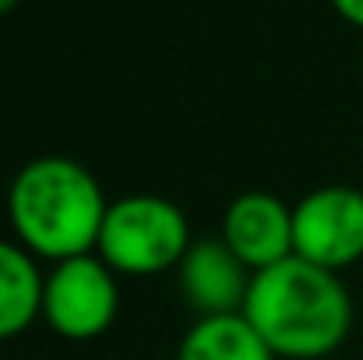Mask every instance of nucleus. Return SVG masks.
<instances>
[{"instance_id": "nucleus-11", "label": "nucleus", "mask_w": 363, "mask_h": 360, "mask_svg": "<svg viewBox=\"0 0 363 360\" xmlns=\"http://www.w3.org/2000/svg\"><path fill=\"white\" fill-rule=\"evenodd\" d=\"M18 7V0H0V14H11Z\"/></svg>"}, {"instance_id": "nucleus-1", "label": "nucleus", "mask_w": 363, "mask_h": 360, "mask_svg": "<svg viewBox=\"0 0 363 360\" xmlns=\"http://www.w3.org/2000/svg\"><path fill=\"white\" fill-rule=\"evenodd\" d=\"M240 315L275 357L289 360L328 357L353 329V300L339 272L296 254L254 272Z\"/></svg>"}, {"instance_id": "nucleus-10", "label": "nucleus", "mask_w": 363, "mask_h": 360, "mask_svg": "<svg viewBox=\"0 0 363 360\" xmlns=\"http://www.w3.org/2000/svg\"><path fill=\"white\" fill-rule=\"evenodd\" d=\"M332 7H335V14H339L342 21L363 28V0H332Z\"/></svg>"}, {"instance_id": "nucleus-3", "label": "nucleus", "mask_w": 363, "mask_h": 360, "mask_svg": "<svg viewBox=\"0 0 363 360\" xmlns=\"http://www.w3.org/2000/svg\"><path fill=\"white\" fill-rule=\"evenodd\" d=\"M191 244L187 216L169 198L127 195L110 202L96 251L117 276H159L177 268Z\"/></svg>"}, {"instance_id": "nucleus-8", "label": "nucleus", "mask_w": 363, "mask_h": 360, "mask_svg": "<svg viewBox=\"0 0 363 360\" xmlns=\"http://www.w3.org/2000/svg\"><path fill=\"white\" fill-rule=\"evenodd\" d=\"M43 283L46 276L18 240H0V343L21 336L35 318H43Z\"/></svg>"}, {"instance_id": "nucleus-5", "label": "nucleus", "mask_w": 363, "mask_h": 360, "mask_svg": "<svg viewBox=\"0 0 363 360\" xmlns=\"http://www.w3.org/2000/svg\"><path fill=\"white\" fill-rule=\"evenodd\" d=\"M293 254L339 272L363 258V191L328 184L293 205Z\"/></svg>"}, {"instance_id": "nucleus-6", "label": "nucleus", "mask_w": 363, "mask_h": 360, "mask_svg": "<svg viewBox=\"0 0 363 360\" xmlns=\"http://www.w3.org/2000/svg\"><path fill=\"white\" fill-rule=\"evenodd\" d=\"M223 244L250 272L293 258V209L268 191H243L223 212Z\"/></svg>"}, {"instance_id": "nucleus-4", "label": "nucleus", "mask_w": 363, "mask_h": 360, "mask_svg": "<svg viewBox=\"0 0 363 360\" xmlns=\"http://www.w3.org/2000/svg\"><path fill=\"white\" fill-rule=\"evenodd\" d=\"M117 272L99 254H78L50 268L43 283V318L57 336L71 343H89L117 322Z\"/></svg>"}, {"instance_id": "nucleus-9", "label": "nucleus", "mask_w": 363, "mask_h": 360, "mask_svg": "<svg viewBox=\"0 0 363 360\" xmlns=\"http://www.w3.org/2000/svg\"><path fill=\"white\" fill-rule=\"evenodd\" d=\"M177 360H275V354L237 311L198 318L180 339Z\"/></svg>"}, {"instance_id": "nucleus-2", "label": "nucleus", "mask_w": 363, "mask_h": 360, "mask_svg": "<svg viewBox=\"0 0 363 360\" xmlns=\"http://www.w3.org/2000/svg\"><path fill=\"white\" fill-rule=\"evenodd\" d=\"M110 202L89 166L67 156L25 163L7 191V216L18 244L46 261L92 254Z\"/></svg>"}, {"instance_id": "nucleus-7", "label": "nucleus", "mask_w": 363, "mask_h": 360, "mask_svg": "<svg viewBox=\"0 0 363 360\" xmlns=\"http://www.w3.org/2000/svg\"><path fill=\"white\" fill-rule=\"evenodd\" d=\"M177 276H180V290H184L187 304L198 311V318L243 311V300H247V290L254 279V272L223 244V237L191 244L184 261L177 265Z\"/></svg>"}]
</instances>
